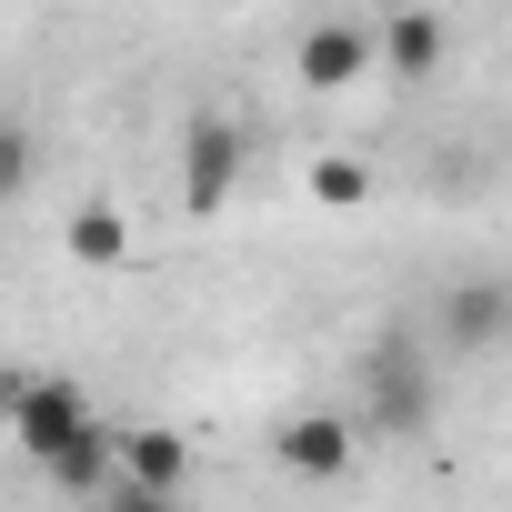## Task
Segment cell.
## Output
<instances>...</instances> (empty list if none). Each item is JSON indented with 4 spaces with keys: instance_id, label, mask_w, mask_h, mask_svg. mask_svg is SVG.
<instances>
[{
    "instance_id": "6da1fadb",
    "label": "cell",
    "mask_w": 512,
    "mask_h": 512,
    "mask_svg": "<svg viewBox=\"0 0 512 512\" xmlns=\"http://www.w3.org/2000/svg\"><path fill=\"white\" fill-rule=\"evenodd\" d=\"M362 422H372L382 442H422V432L442 422L432 342H422L412 322H392V332H372V342H362Z\"/></svg>"
},
{
    "instance_id": "7a4b0ae2",
    "label": "cell",
    "mask_w": 512,
    "mask_h": 512,
    "mask_svg": "<svg viewBox=\"0 0 512 512\" xmlns=\"http://www.w3.org/2000/svg\"><path fill=\"white\" fill-rule=\"evenodd\" d=\"M231 181H241V121L191 111V131H181V211L211 221V211L231 201Z\"/></svg>"
},
{
    "instance_id": "3957f363",
    "label": "cell",
    "mask_w": 512,
    "mask_h": 512,
    "mask_svg": "<svg viewBox=\"0 0 512 512\" xmlns=\"http://www.w3.org/2000/svg\"><path fill=\"white\" fill-rule=\"evenodd\" d=\"M91 432V402H81V382H11V442L51 472L71 442Z\"/></svg>"
},
{
    "instance_id": "277c9868",
    "label": "cell",
    "mask_w": 512,
    "mask_h": 512,
    "mask_svg": "<svg viewBox=\"0 0 512 512\" xmlns=\"http://www.w3.org/2000/svg\"><path fill=\"white\" fill-rule=\"evenodd\" d=\"M432 342L442 352H502L512 342V282H452L432 302Z\"/></svg>"
},
{
    "instance_id": "5b68a950",
    "label": "cell",
    "mask_w": 512,
    "mask_h": 512,
    "mask_svg": "<svg viewBox=\"0 0 512 512\" xmlns=\"http://www.w3.org/2000/svg\"><path fill=\"white\" fill-rule=\"evenodd\" d=\"M442 51H452V21L442 11H382L372 21V71H392V81H432Z\"/></svg>"
},
{
    "instance_id": "8992f818",
    "label": "cell",
    "mask_w": 512,
    "mask_h": 512,
    "mask_svg": "<svg viewBox=\"0 0 512 512\" xmlns=\"http://www.w3.org/2000/svg\"><path fill=\"white\" fill-rule=\"evenodd\" d=\"M292 71H302L312 91H352V81L372 71V21H312V31L292 41Z\"/></svg>"
},
{
    "instance_id": "52a82bcc",
    "label": "cell",
    "mask_w": 512,
    "mask_h": 512,
    "mask_svg": "<svg viewBox=\"0 0 512 512\" xmlns=\"http://www.w3.org/2000/svg\"><path fill=\"white\" fill-rule=\"evenodd\" d=\"M272 452H282V472H302V482H342V472H352V422H342V412H292V422L272 432Z\"/></svg>"
},
{
    "instance_id": "ba28073f",
    "label": "cell",
    "mask_w": 512,
    "mask_h": 512,
    "mask_svg": "<svg viewBox=\"0 0 512 512\" xmlns=\"http://www.w3.org/2000/svg\"><path fill=\"white\" fill-rule=\"evenodd\" d=\"M111 452H121V492H151V502H171L181 492V472H191V452H181V432H111Z\"/></svg>"
},
{
    "instance_id": "9c48e42d",
    "label": "cell",
    "mask_w": 512,
    "mask_h": 512,
    "mask_svg": "<svg viewBox=\"0 0 512 512\" xmlns=\"http://www.w3.org/2000/svg\"><path fill=\"white\" fill-rule=\"evenodd\" d=\"M61 241H71V262H91V272H111L121 251H131V231H121V211H111V201L71 211V231H61Z\"/></svg>"
},
{
    "instance_id": "30bf717a",
    "label": "cell",
    "mask_w": 512,
    "mask_h": 512,
    "mask_svg": "<svg viewBox=\"0 0 512 512\" xmlns=\"http://www.w3.org/2000/svg\"><path fill=\"white\" fill-rule=\"evenodd\" d=\"M31 161H41V151H31V131L0 111V201H21V191H31Z\"/></svg>"
},
{
    "instance_id": "8fae6325",
    "label": "cell",
    "mask_w": 512,
    "mask_h": 512,
    "mask_svg": "<svg viewBox=\"0 0 512 512\" xmlns=\"http://www.w3.org/2000/svg\"><path fill=\"white\" fill-rule=\"evenodd\" d=\"M312 191H322L332 211H362V201H372V171H362V161H322V171H312Z\"/></svg>"
},
{
    "instance_id": "7c38bea8",
    "label": "cell",
    "mask_w": 512,
    "mask_h": 512,
    "mask_svg": "<svg viewBox=\"0 0 512 512\" xmlns=\"http://www.w3.org/2000/svg\"><path fill=\"white\" fill-rule=\"evenodd\" d=\"M91 512H181V502H151V492H111V502H91Z\"/></svg>"
},
{
    "instance_id": "4fadbf2b",
    "label": "cell",
    "mask_w": 512,
    "mask_h": 512,
    "mask_svg": "<svg viewBox=\"0 0 512 512\" xmlns=\"http://www.w3.org/2000/svg\"><path fill=\"white\" fill-rule=\"evenodd\" d=\"M0 442H11V382H0Z\"/></svg>"
}]
</instances>
